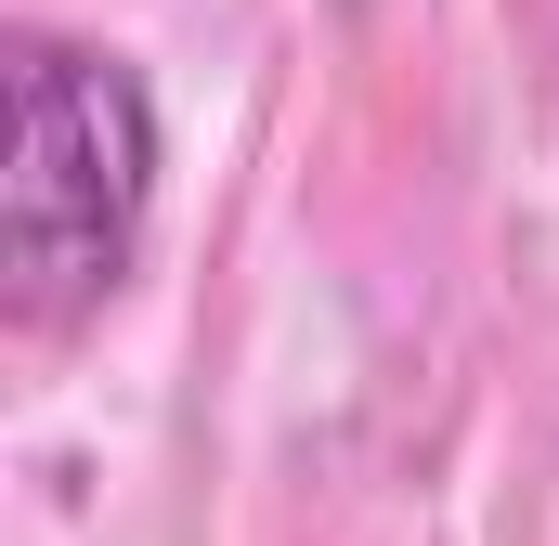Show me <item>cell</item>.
<instances>
[{"label":"cell","mask_w":559,"mask_h":546,"mask_svg":"<svg viewBox=\"0 0 559 546\" xmlns=\"http://www.w3.org/2000/svg\"><path fill=\"white\" fill-rule=\"evenodd\" d=\"M156 222V92L131 52L26 26L13 39V182H0V261L39 325L92 312L143 261Z\"/></svg>","instance_id":"1"}]
</instances>
